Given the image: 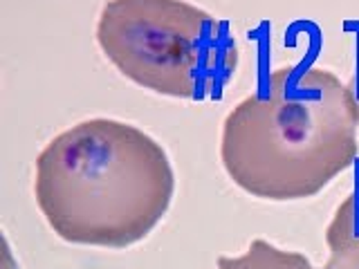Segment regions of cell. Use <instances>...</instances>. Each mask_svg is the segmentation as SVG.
I'll return each instance as SVG.
<instances>
[{
	"label": "cell",
	"instance_id": "obj_5",
	"mask_svg": "<svg viewBox=\"0 0 359 269\" xmlns=\"http://www.w3.org/2000/svg\"><path fill=\"white\" fill-rule=\"evenodd\" d=\"M216 269H319L308 256L287 251L267 240H252L241 256H220Z\"/></svg>",
	"mask_w": 359,
	"mask_h": 269
},
{
	"label": "cell",
	"instance_id": "obj_3",
	"mask_svg": "<svg viewBox=\"0 0 359 269\" xmlns=\"http://www.w3.org/2000/svg\"><path fill=\"white\" fill-rule=\"evenodd\" d=\"M95 36L123 76L171 99H218L238 67L229 22L187 0H106Z\"/></svg>",
	"mask_w": 359,
	"mask_h": 269
},
{
	"label": "cell",
	"instance_id": "obj_1",
	"mask_svg": "<svg viewBox=\"0 0 359 269\" xmlns=\"http://www.w3.org/2000/svg\"><path fill=\"white\" fill-rule=\"evenodd\" d=\"M175 171L162 144L117 119L74 123L34 162V198L63 242L128 249L149 238L175 195Z\"/></svg>",
	"mask_w": 359,
	"mask_h": 269
},
{
	"label": "cell",
	"instance_id": "obj_6",
	"mask_svg": "<svg viewBox=\"0 0 359 269\" xmlns=\"http://www.w3.org/2000/svg\"><path fill=\"white\" fill-rule=\"evenodd\" d=\"M351 92L355 99V110H357V121H359V63H357V74H355V81L351 85Z\"/></svg>",
	"mask_w": 359,
	"mask_h": 269
},
{
	"label": "cell",
	"instance_id": "obj_4",
	"mask_svg": "<svg viewBox=\"0 0 359 269\" xmlns=\"http://www.w3.org/2000/svg\"><path fill=\"white\" fill-rule=\"evenodd\" d=\"M328 261L323 269H359V179L325 229Z\"/></svg>",
	"mask_w": 359,
	"mask_h": 269
},
{
	"label": "cell",
	"instance_id": "obj_2",
	"mask_svg": "<svg viewBox=\"0 0 359 269\" xmlns=\"http://www.w3.org/2000/svg\"><path fill=\"white\" fill-rule=\"evenodd\" d=\"M357 130L351 85L328 70L297 63L274 70L229 110L220 162L247 195L306 200L355 164Z\"/></svg>",
	"mask_w": 359,
	"mask_h": 269
}]
</instances>
